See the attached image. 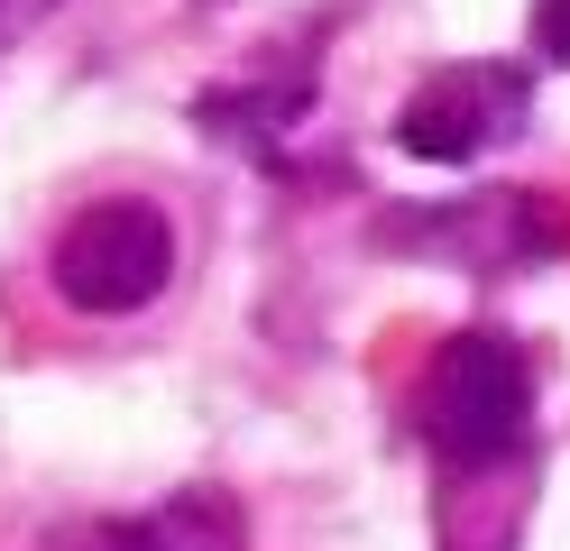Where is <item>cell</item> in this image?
I'll use <instances>...</instances> for the list:
<instances>
[{
  "instance_id": "obj_6",
  "label": "cell",
  "mask_w": 570,
  "mask_h": 551,
  "mask_svg": "<svg viewBox=\"0 0 570 551\" xmlns=\"http://www.w3.org/2000/svg\"><path fill=\"white\" fill-rule=\"evenodd\" d=\"M83 551H166V533H157V524H101Z\"/></svg>"
},
{
  "instance_id": "obj_3",
  "label": "cell",
  "mask_w": 570,
  "mask_h": 551,
  "mask_svg": "<svg viewBox=\"0 0 570 551\" xmlns=\"http://www.w3.org/2000/svg\"><path fill=\"white\" fill-rule=\"evenodd\" d=\"M515 110H524V83H515V73L451 65V73H433V83L396 110V147H405V157H433V166H460V157H479L488 138H507Z\"/></svg>"
},
{
  "instance_id": "obj_4",
  "label": "cell",
  "mask_w": 570,
  "mask_h": 551,
  "mask_svg": "<svg viewBox=\"0 0 570 551\" xmlns=\"http://www.w3.org/2000/svg\"><path fill=\"white\" fill-rule=\"evenodd\" d=\"M166 551H239V505L222 496V488H203V496H185V505H166Z\"/></svg>"
},
{
  "instance_id": "obj_1",
  "label": "cell",
  "mask_w": 570,
  "mask_h": 551,
  "mask_svg": "<svg viewBox=\"0 0 570 551\" xmlns=\"http://www.w3.org/2000/svg\"><path fill=\"white\" fill-rule=\"evenodd\" d=\"M524 414H533V377L515 341L497 331H460L433 358V386H423V441L442 451V469H488L524 441Z\"/></svg>"
},
{
  "instance_id": "obj_2",
  "label": "cell",
  "mask_w": 570,
  "mask_h": 551,
  "mask_svg": "<svg viewBox=\"0 0 570 551\" xmlns=\"http://www.w3.org/2000/svg\"><path fill=\"white\" fill-rule=\"evenodd\" d=\"M175 276V230L157 203H92L56 239V294L75 313H148Z\"/></svg>"
},
{
  "instance_id": "obj_7",
  "label": "cell",
  "mask_w": 570,
  "mask_h": 551,
  "mask_svg": "<svg viewBox=\"0 0 570 551\" xmlns=\"http://www.w3.org/2000/svg\"><path fill=\"white\" fill-rule=\"evenodd\" d=\"M47 10H56V0H0V56H10V47H19V37L38 28Z\"/></svg>"
},
{
  "instance_id": "obj_5",
  "label": "cell",
  "mask_w": 570,
  "mask_h": 551,
  "mask_svg": "<svg viewBox=\"0 0 570 551\" xmlns=\"http://www.w3.org/2000/svg\"><path fill=\"white\" fill-rule=\"evenodd\" d=\"M533 37H543L552 65H570V0H533Z\"/></svg>"
}]
</instances>
